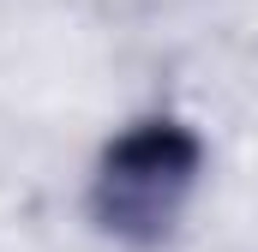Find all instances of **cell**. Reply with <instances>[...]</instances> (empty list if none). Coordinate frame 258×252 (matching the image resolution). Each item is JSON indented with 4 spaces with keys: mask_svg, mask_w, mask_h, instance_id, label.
I'll use <instances>...</instances> for the list:
<instances>
[{
    "mask_svg": "<svg viewBox=\"0 0 258 252\" xmlns=\"http://www.w3.org/2000/svg\"><path fill=\"white\" fill-rule=\"evenodd\" d=\"M192 180L198 138L180 120H144L108 144L96 174V216L120 240H162Z\"/></svg>",
    "mask_w": 258,
    "mask_h": 252,
    "instance_id": "cell-1",
    "label": "cell"
}]
</instances>
